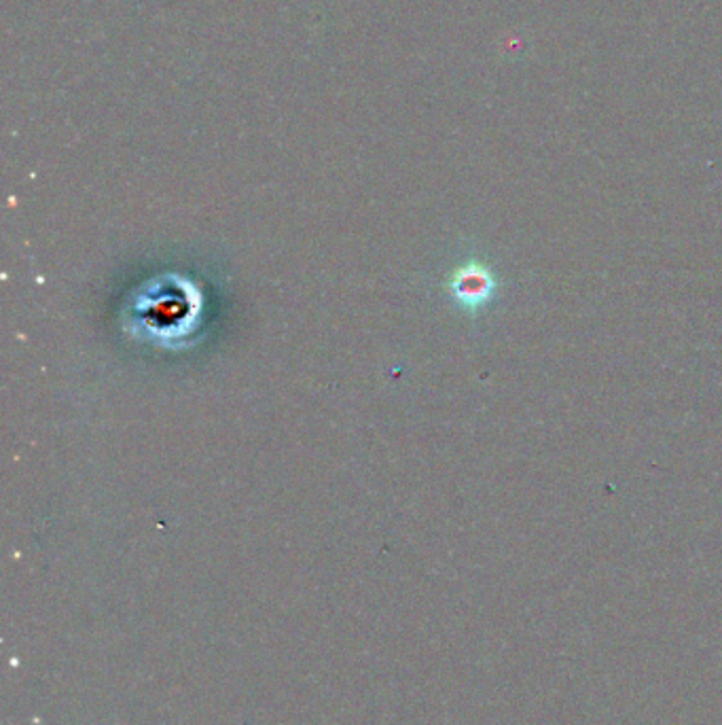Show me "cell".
<instances>
[{
	"instance_id": "1",
	"label": "cell",
	"mask_w": 722,
	"mask_h": 725,
	"mask_svg": "<svg viewBox=\"0 0 722 725\" xmlns=\"http://www.w3.org/2000/svg\"><path fill=\"white\" fill-rule=\"evenodd\" d=\"M498 282L490 268L481 263H466L449 282V291L464 310L483 308L496 293Z\"/></svg>"
}]
</instances>
